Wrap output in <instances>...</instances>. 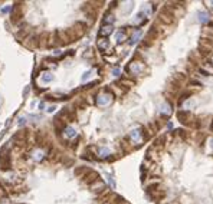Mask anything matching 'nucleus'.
Segmentation results:
<instances>
[{"instance_id":"obj_13","label":"nucleus","mask_w":213,"mask_h":204,"mask_svg":"<svg viewBox=\"0 0 213 204\" xmlns=\"http://www.w3.org/2000/svg\"><path fill=\"white\" fill-rule=\"evenodd\" d=\"M110 154H111V150H110V148H101V150H100V157H102V158L108 157Z\"/></svg>"},{"instance_id":"obj_12","label":"nucleus","mask_w":213,"mask_h":204,"mask_svg":"<svg viewBox=\"0 0 213 204\" xmlns=\"http://www.w3.org/2000/svg\"><path fill=\"white\" fill-rule=\"evenodd\" d=\"M42 81H43V82H52V81H53V75H52L51 72H46V74H43V76H42Z\"/></svg>"},{"instance_id":"obj_20","label":"nucleus","mask_w":213,"mask_h":204,"mask_svg":"<svg viewBox=\"0 0 213 204\" xmlns=\"http://www.w3.org/2000/svg\"><path fill=\"white\" fill-rule=\"evenodd\" d=\"M25 124H26V118H25V117H19V125L22 127Z\"/></svg>"},{"instance_id":"obj_8","label":"nucleus","mask_w":213,"mask_h":204,"mask_svg":"<svg viewBox=\"0 0 213 204\" xmlns=\"http://www.w3.org/2000/svg\"><path fill=\"white\" fill-rule=\"evenodd\" d=\"M141 37V30H135L134 35L131 36V40H130V45H135L138 42V39Z\"/></svg>"},{"instance_id":"obj_10","label":"nucleus","mask_w":213,"mask_h":204,"mask_svg":"<svg viewBox=\"0 0 213 204\" xmlns=\"http://www.w3.org/2000/svg\"><path fill=\"white\" fill-rule=\"evenodd\" d=\"M115 39H117V42H118V43H123L124 40L127 39V35L124 33V30H123V32L120 30V32H118L117 35H115Z\"/></svg>"},{"instance_id":"obj_15","label":"nucleus","mask_w":213,"mask_h":204,"mask_svg":"<svg viewBox=\"0 0 213 204\" xmlns=\"http://www.w3.org/2000/svg\"><path fill=\"white\" fill-rule=\"evenodd\" d=\"M42 157H43V152H42V151H36V152H33V158L36 160V161L42 160Z\"/></svg>"},{"instance_id":"obj_7","label":"nucleus","mask_w":213,"mask_h":204,"mask_svg":"<svg viewBox=\"0 0 213 204\" xmlns=\"http://www.w3.org/2000/svg\"><path fill=\"white\" fill-rule=\"evenodd\" d=\"M98 48L101 49V50H107L108 48H110V43L107 39H100L98 40Z\"/></svg>"},{"instance_id":"obj_1","label":"nucleus","mask_w":213,"mask_h":204,"mask_svg":"<svg viewBox=\"0 0 213 204\" xmlns=\"http://www.w3.org/2000/svg\"><path fill=\"white\" fill-rule=\"evenodd\" d=\"M0 168L1 170H9L10 168V155L7 147H3L0 151Z\"/></svg>"},{"instance_id":"obj_2","label":"nucleus","mask_w":213,"mask_h":204,"mask_svg":"<svg viewBox=\"0 0 213 204\" xmlns=\"http://www.w3.org/2000/svg\"><path fill=\"white\" fill-rule=\"evenodd\" d=\"M111 95H110V94H107V92H105V94H100V95H98V98H97V104H98V105H108V104H110V102H111Z\"/></svg>"},{"instance_id":"obj_23","label":"nucleus","mask_w":213,"mask_h":204,"mask_svg":"<svg viewBox=\"0 0 213 204\" xmlns=\"http://www.w3.org/2000/svg\"><path fill=\"white\" fill-rule=\"evenodd\" d=\"M53 111H55V107H51L48 109V112H53Z\"/></svg>"},{"instance_id":"obj_5","label":"nucleus","mask_w":213,"mask_h":204,"mask_svg":"<svg viewBox=\"0 0 213 204\" xmlns=\"http://www.w3.org/2000/svg\"><path fill=\"white\" fill-rule=\"evenodd\" d=\"M130 71L133 74H140L143 71V65H140L138 62H133V63L130 65Z\"/></svg>"},{"instance_id":"obj_9","label":"nucleus","mask_w":213,"mask_h":204,"mask_svg":"<svg viewBox=\"0 0 213 204\" xmlns=\"http://www.w3.org/2000/svg\"><path fill=\"white\" fill-rule=\"evenodd\" d=\"M209 20L210 19H209V14L206 12H199V22L200 23H207Z\"/></svg>"},{"instance_id":"obj_17","label":"nucleus","mask_w":213,"mask_h":204,"mask_svg":"<svg viewBox=\"0 0 213 204\" xmlns=\"http://www.w3.org/2000/svg\"><path fill=\"white\" fill-rule=\"evenodd\" d=\"M115 20V19H114V16H112V14H108V16H107V17H105V23H107V25H111L112 22Z\"/></svg>"},{"instance_id":"obj_18","label":"nucleus","mask_w":213,"mask_h":204,"mask_svg":"<svg viewBox=\"0 0 213 204\" xmlns=\"http://www.w3.org/2000/svg\"><path fill=\"white\" fill-rule=\"evenodd\" d=\"M88 172L90 171V170H88V168H78V170H77V171H75V174H77V175H79V174H84V172Z\"/></svg>"},{"instance_id":"obj_4","label":"nucleus","mask_w":213,"mask_h":204,"mask_svg":"<svg viewBox=\"0 0 213 204\" xmlns=\"http://www.w3.org/2000/svg\"><path fill=\"white\" fill-rule=\"evenodd\" d=\"M111 33H112V26L111 25H105L100 30V36H110Z\"/></svg>"},{"instance_id":"obj_22","label":"nucleus","mask_w":213,"mask_h":204,"mask_svg":"<svg viewBox=\"0 0 213 204\" xmlns=\"http://www.w3.org/2000/svg\"><path fill=\"white\" fill-rule=\"evenodd\" d=\"M112 74H114V76H118V75H120V69H118V68H117V69H114V71H112Z\"/></svg>"},{"instance_id":"obj_24","label":"nucleus","mask_w":213,"mask_h":204,"mask_svg":"<svg viewBox=\"0 0 213 204\" xmlns=\"http://www.w3.org/2000/svg\"><path fill=\"white\" fill-rule=\"evenodd\" d=\"M210 142H212V147H213V140H212V141H210Z\"/></svg>"},{"instance_id":"obj_11","label":"nucleus","mask_w":213,"mask_h":204,"mask_svg":"<svg viewBox=\"0 0 213 204\" xmlns=\"http://www.w3.org/2000/svg\"><path fill=\"white\" fill-rule=\"evenodd\" d=\"M130 137L133 138L134 141H138L140 140V137H141V132H140V129H133L131 132H130Z\"/></svg>"},{"instance_id":"obj_16","label":"nucleus","mask_w":213,"mask_h":204,"mask_svg":"<svg viewBox=\"0 0 213 204\" xmlns=\"http://www.w3.org/2000/svg\"><path fill=\"white\" fill-rule=\"evenodd\" d=\"M105 177H107V181L110 183V185H111V188H115V181L112 180V177L110 175V174H105Z\"/></svg>"},{"instance_id":"obj_14","label":"nucleus","mask_w":213,"mask_h":204,"mask_svg":"<svg viewBox=\"0 0 213 204\" xmlns=\"http://www.w3.org/2000/svg\"><path fill=\"white\" fill-rule=\"evenodd\" d=\"M160 112L164 114V115H170V112H171V111H170V105H168V104H164V105L161 107V111H160Z\"/></svg>"},{"instance_id":"obj_6","label":"nucleus","mask_w":213,"mask_h":204,"mask_svg":"<svg viewBox=\"0 0 213 204\" xmlns=\"http://www.w3.org/2000/svg\"><path fill=\"white\" fill-rule=\"evenodd\" d=\"M64 135H65L66 138H72V137L77 135V132H75V129L72 128V127H65V128H64Z\"/></svg>"},{"instance_id":"obj_3","label":"nucleus","mask_w":213,"mask_h":204,"mask_svg":"<svg viewBox=\"0 0 213 204\" xmlns=\"http://www.w3.org/2000/svg\"><path fill=\"white\" fill-rule=\"evenodd\" d=\"M98 178H100V175L97 174L95 171H90L88 172V175H85L84 177V183L85 184H94L98 181Z\"/></svg>"},{"instance_id":"obj_25","label":"nucleus","mask_w":213,"mask_h":204,"mask_svg":"<svg viewBox=\"0 0 213 204\" xmlns=\"http://www.w3.org/2000/svg\"><path fill=\"white\" fill-rule=\"evenodd\" d=\"M212 129H213V124H212Z\"/></svg>"},{"instance_id":"obj_21","label":"nucleus","mask_w":213,"mask_h":204,"mask_svg":"<svg viewBox=\"0 0 213 204\" xmlns=\"http://www.w3.org/2000/svg\"><path fill=\"white\" fill-rule=\"evenodd\" d=\"M12 10V6H7V7H4V9H1V13H7V12H10Z\"/></svg>"},{"instance_id":"obj_19","label":"nucleus","mask_w":213,"mask_h":204,"mask_svg":"<svg viewBox=\"0 0 213 204\" xmlns=\"http://www.w3.org/2000/svg\"><path fill=\"white\" fill-rule=\"evenodd\" d=\"M91 74H92L91 71H88V72H85V74H84V76H82V82H85V81H87V79H88V78L91 76Z\"/></svg>"}]
</instances>
